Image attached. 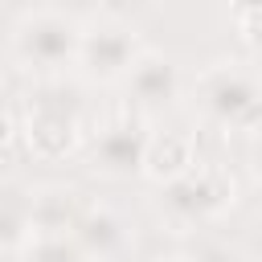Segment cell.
I'll use <instances>...</instances> for the list:
<instances>
[{"label":"cell","instance_id":"obj_7","mask_svg":"<svg viewBox=\"0 0 262 262\" xmlns=\"http://www.w3.org/2000/svg\"><path fill=\"white\" fill-rule=\"evenodd\" d=\"M74 237L78 246L90 254V262H106V258H119L127 250V225L111 213V209H86L74 225Z\"/></svg>","mask_w":262,"mask_h":262},{"label":"cell","instance_id":"obj_10","mask_svg":"<svg viewBox=\"0 0 262 262\" xmlns=\"http://www.w3.org/2000/svg\"><path fill=\"white\" fill-rule=\"evenodd\" d=\"M192 262H246V258L237 250H229V246H201L192 254Z\"/></svg>","mask_w":262,"mask_h":262},{"label":"cell","instance_id":"obj_2","mask_svg":"<svg viewBox=\"0 0 262 262\" xmlns=\"http://www.w3.org/2000/svg\"><path fill=\"white\" fill-rule=\"evenodd\" d=\"M78 53H82V29L57 12L29 16L16 29V57L29 70H61L78 61Z\"/></svg>","mask_w":262,"mask_h":262},{"label":"cell","instance_id":"obj_4","mask_svg":"<svg viewBox=\"0 0 262 262\" xmlns=\"http://www.w3.org/2000/svg\"><path fill=\"white\" fill-rule=\"evenodd\" d=\"M164 201L180 221H209L229 201V180L209 172V168H184V172L172 176Z\"/></svg>","mask_w":262,"mask_h":262},{"label":"cell","instance_id":"obj_12","mask_svg":"<svg viewBox=\"0 0 262 262\" xmlns=\"http://www.w3.org/2000/svg\"><path fill=\"white\" fill-rule=\"evenodd\" d=\"M250 160H254V172L262 176V135H258V143H254V151H250Z\"/></svg>","mask_w":262,"mask_h":262},{"label":"cell","instance_id":"obj_1","mask_svg":"<svg viewBox=\"0 0 262 262\" xmlns=\"http://www.w3.org/2000/svg\"><path fill=\"white\" fill-rule=\"evenodd\" d=\"M201 106L213 123L229 131H258L262 127V82H254L246 70H233V66L209 70L201 82Z\"/></svg>","mask_w":262,"mask_h":262},{"label":"cell","instance_id":"obj_14","mask_svg":"<svg viewBox=\"0 0 262 262\" xmlns=\"http://www.w3.org/2000/svg\"><path fill=\"white\" fill-rule=\"evenodd\" d=\"M188 262H192V258H188Z\"/></svg>","mask_w":262,"mask_h":262},{"label":"cell","instance_id":"obj_3","mask_svg":"<svg viewBox=\"0 0 262 262\" xmlns=\"http://www.w3.org/2000/svg\"><path fill=\"white\" fill-rule=\"evenodd\" d=\"M139 41L127 25H94L90 33H82V70L98 82H115V78H127L131 66L139 61Z\"/></svg>","mask_w":262,"mask_h":262},{"label":"cell","instance_id":"obj_5","mask_svg":"<svg viewBox=\"0 0 262 262\" xmlns=\"http://www.w3.org/2000/svg\"><path fill=\"white\" fill-rule=\"evenodd\" d=\"M147 156H151V135L139 123H111L94 139L90 164L106 176H131L147 164Z\"/></svg>","mask_w":262,"mask_h":262},{"label":"cell","instance_id":"obj_13","mask_svg":"<svg viewBox=\"0 0 262 262\" xmlns=\"http://www.w3.org/2000/svg\"><path fill=\"white\" fill-rule=\"evenodd\" d=\"M258 213H262V188H258Z\"/></svg>","mask_w":262,"mask_h":262},{"label":"cell","instance_id":"obj_11","mask_svg":"<svg viewBox=\"0 0 262 262\" xmlns=\"http://www.w3.org/2000/svg\"><path fill=\"white\" fill-rule=\"evenodd\" d=\"M233 8L242 16H262V0H233Z\"/></svg>","mask_w":262,"mask_h":262},{"label":"cell","instance_id":"obj_8","mask_svg":"<svg viewBox=\"0 0 262 262\" xmlns=\"http://www.w3.org/2000/svg\"><path fill=\"white\" fill-rule=\"evenodd\" d=\"M29 213H33V233H74L78 225V209H74V192L70 188H45L37 196H29Z\"/></svg>","mask_w":262,"mask_h":262},{"label":"cell","instance_id":"obj_6","mask_svg":"<svg viewBox=\"0 0 262 262\" xmlns=\"http://www.w3.org/2000/svg\"><path fill=\"white\" fill-rule=\"evenodd\" d=\"M127 86H131V94H135L139 106H168V102L180 94L176 61H172V57H160V53H143V57L131 66Z\"/></svg>","mask_w":262,"mask_h":262},{"label":"cell","instance_id":"obj_9","mask_svg":"<svg viewBox=\"0 0 262 262\" xmlns=\"http://www.w3.org/2000/svg\"><path fill=\"white\" fill-rule=\"evenodd\" d=\"M29 262H90V254L70 233H37L29 237Z\"/></svg>","mask_w":262,"mask_h":262}]
</instances>
